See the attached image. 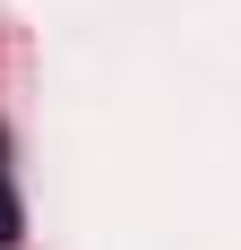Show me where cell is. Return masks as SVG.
<instances>
[{"instance_id": "obj_1", "label": "cell", "mask_w": 241, "mask_h": 250, "mask_svg": "<svg viewBox=\"0 0 241 250\" xmlns=\"http://www.w3.org/2000/svg\"><path fill=\"white\" fill-rule=\"evenodd\" d=\"M26 233V207H18V190H9V164H0V250Z\"/></svg>"}]
</instances>
